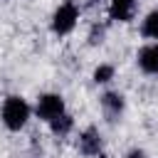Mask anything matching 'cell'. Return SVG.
I'll return each mask as SVG.
<instances>
[{"instance_id": "6da1fadb", "label": "cell", "mask_w": 158, "mask_h": 158, "mask_svg": "<svg viewBox=\"0 0 158 158\" xmlns=\"http://www.w3.org/2000/svg\"><path fill=\"white\" fill-rule=\"evenodd\" d=\"M0 118H2L5 128L20 131V128H25V123L30 121V104H27L22 96H7V99L2 101Z\"/></svg>"}, {"instance_id": "7a4b0ae2", "label": "cell", "mask_w": 158, "mask_h": 158, "mask_svg": "<svg viewBox=\"0 0 158 158\" xmlns=\"http://www.w3.org/2000/svg\"><path fill=\"white\" fill-rule=\"evenodd\" d=\"M77 20H79V7H77V2L74 0H64L57 10H54V15H52V32L54 35H69L74 27H77Z\"/></svg>"}, {"instance_id": "3957f363", "label": "cell", "mask_w": 158, "mask_h": 158, "mask_svg": "<svg viewBox=\"0 0 158 158\" xmlns=\"http://www.w3.org/2000/svg\"><path fill=\"white\" fill-rule=\"evenodd\" d=\"M35 114H37V118H42L44 123H49V121L59 118L62 114H67V111H64V99H62L59 94H42V96L37 99Z\"/></svg>"}, {"instance_id": "277c9868", "label": "cell", "mask_w": 158, "mask_h": 158, "mask_svg": "<svg viewBox=\"0 0 158 158\" xmlns=\"http://www.w3.org/2000/svg\"><path fill=\"white\" fill-rule=\"evenodd\" d=\"M136 62L141 67V72L146 74H158V42H151V44H143L136 54Z\"/></svg>"}, {"instance_id": "5b68a950", "label": "cell", "mask_w": 158, "mask_h": 158, "mask_svg": "<svg viewBox=\"0 0 158 158\" xmlns=\"http://www.w3.org/2000/svg\"><path fill=\"white\" fill-rule=\"evenodd\" d=\"M79 153L89 156V158H94V156L101 153V138H99V131L94 126H89L86 131L79 133Z\"/></svg>"}, {"instance_id": "8992f818", "label": "cell", "mask_w": 158, "mask_h": 158, "mask_svg": "<svg viewBox=\"0 0 158 158\" xmlns=\"http://www.w3.org/2000/svg\"><path fill=\"white\" fill-rule=\"evenodd\" d=\"M138 0H111L109 2V17L116 22H131L136 15Z\"/></svg>"}, {"instance_id": "52a82bcc", "label": "cell", "mask_w": 158, "mask_h": 158, "mask_svg": "<svg viewBox=\"0 0 158 158\" xmlns=\"http://www.w3.org/2000/svg\"><path fill=\"white\" fill-rule=\"evenodd\" d=\"M123 96L118 94V91H106L104 96H101V109H104V114L109 116V121H116L121 114H123Z\"/></svg>"}, {"instance_id": "ba28073f", "label": "cell", "mask_w": 158, "mask_h": 158, "mask_svg": "<svg viewBox=\"0 0 158 158\" xmlns=\"http://www.w3.org/2000/svg\"><path fill=\"white\" fill-rule=\"evenodd\" d=\"M141 35L148 40H158V10H151L141 22Z\"/></svg>"}, {"instance_id": "9c48e42d", "label": "cell", "mask_w": 158, "mask_h": 158, "mask_svg": "<svg viewBox=\"0 0 158 158\" xmlns=\"http://www.w3.org/2000/svg\"><path fill=\"white\" fill-rule=\"evenodd\" d=\"M72 126H74V118H72L69 114H62L59 118L49 121V131H52L54 136H67V133L72 131Z\"/></svg>"}, {"instance_id": "30bf717a", "label": "cell", "mask_w": 158, "mask_h": 158, "mask_svg": "<svg viewBox=\"0 0 158 158\" xmlns=\"http://www.w3.org/2000/svg\"><path fill=\"white\" fill-rule=\"evenodd\" d=\"M114 64H99L96 69H94V81L96 84H106L109 79H114Z\"/></svg>"}, {"instance_id": "8fae6325", "label": "cell", "mask_w": 158, "mask_h": 158, "mask_svg": "<svg viewBox=\"0 0 158 158\" xmlns=\"http://www.w3.org/2000/svg\"><path fill=\"white\" fill-rule=\"evenodd\" d=\"M89 42L91 44H101L104 42V27H94L91 35H89Z\"/></svg>"}, {"instance_id": "7c38bea8", "label": "cell", "mask_w": 158, "mask_h": 158, "mask_svg": "<svg viewBox=\"0 0 158 158\" xmlns=\"http://www.w3.org/2000/svg\"><path fill=\"white\" fill-rule=\"evenodd\" d=\"M126 158H148V156H146V153H143L141 148H133V151H131V153H128Z\"/></svg>"}]
</instances>
